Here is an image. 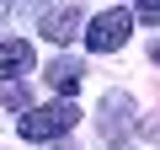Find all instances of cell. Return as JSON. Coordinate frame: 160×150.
<instances>
[{"label": "cell", "instance_id": "cell-1", "mask_svg": "<svg viewBox=\"0 0 160 150\" xmlns=\"http://www.w3.org/2000/svg\"><path fill=\"white\" fill-rule=\"evenodd\" d=\"M75 118H80V113H75V102L27 107V113H22V123H16V134H22V139H32V145H38V139H59V134H69V129H75Z\"/></svg>", "mask_w": 160, "mask_h": 150}, {"label": "cell", "instance_id": "cell-2", "mask_svg": "<svg viewBox=\"0 0 160 150\" xmlns=\"http://www.w3.org/2000/svg\"><path fill=\"white\" fill-rule=\"evenodd\" d=\"M128 32H133V16H128V11H102V16L86 27V48H91V54H112V48L128 43Z\"/></svg>", "mask_w": 160, "mask_h": 150}, {"label": "cell", "instance_id": "cell-3", "mask_svg": "<svg viewBox=\"0 0 160 150\" xmlns=\"http://www.w3.org/2000/svg\"><path fill=\"white\" fill-rule=\"evenodd\" d=\"M80 27H86L80 6H53V11H43V22H38V32H43L48 43H69Z\"/></svg>", "mask_w": 160, "mask_h": 150}, {"label": "cell", "instance_id": "cell-4", "mask_svg": "<svg viewBox=\"0 0 160 150\" xmlns=\"http://www.w3.org/2000/svg\"><path fill=\"white\" fill-rule=\"evenodd\" d=\"M128 118H133V97H128V91H107V97H102V134H107V139L128 134Z\"/></svg>", "mask_w": 160, "mask_h": 150}, {"label": "cell", "instance_id": "cell-5", "mask_svg": "<svg viewBox=\"0 0 160 150\" xmlns=\"http://www.w3.org/2000/svg\"><path fill=\"white\" fill-rule=\"evenodd\" d=\"M43 81H48L59 97H75V91H80V81H86V64H80V59H53Z\"/></svg>", "mask_w": 160, "mask_h": 150}, {"label": "cell", "instance_id": "cell-6", "mask_svg": "<svg viewBox=\"0 0 160 150\" xmlns=\"http://www.w3.org/2000/svg\"><path fill=\"white\" fill-rule=\"evenodd\" d=\"M32 70V43L27 38H6L0 43V75H22Z\"/></svg>", "mask_w": 160, "mask_h": 150}, {"label": "cell", "instance_id": "cell-7", "mask_svg": "<svg viewBox=\"0 0 160 150\" xmlns=\"http://www.w3.org/2000/svg\"><path fill=\"white\" fill-rule=\"evenodd\" d=\"M139 16L144 22H160V0H139Z\"/></svg>", "mask_w": 160, "mask_h": 150}, {"label": "cell", "instance_id": "cell-8", "mask_svg": "<svg viewBox=\"0 0 160 150\" xmlns=\"http://www.w3.org/2000/svg\"><path fill=\"white\" fill-rule=\"evenodd\" d=\"M149 54H155V64H160V38H155V43H149Z\"/></svg>", "mask_w": 160, "mask_h": 150}, {"label": "cell", "instance_id": "cell-9", "mask_svg": "<svg viewBox=\"0 0 160 150\" xmlns=\"http://www.w3.org/2000/svg\"><path fill=\"white\" fill-rule=\"evenodd\" d=\"M6 11H11V6H6V0H0V22H6Z\"/></svg>", "mask_w": 160, "mask_h": 150}]
</instances>
